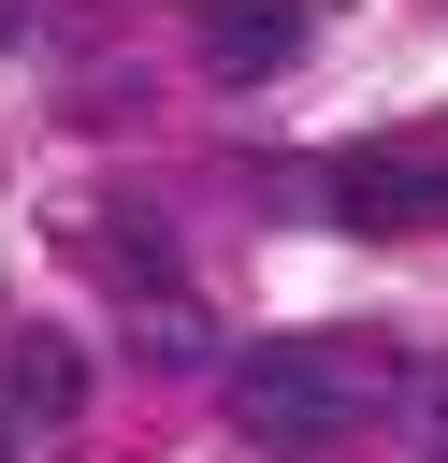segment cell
<instances>
[{"label": "cell", "instance_id": "6da1fadb", "mask_svg": "<svg viewBox=\"0 0 448 463\" xmlns=\"http://www.w3.org/2000/svg\"><path fill=\"white\" fill-rule=\"evenodd\" d=\"M376 405H390V362H361V347H332V333H289V347H246V362H231V420H246V449H275V463H332Z\"/></svg>", "mask_w": 448, "mask_h": 463}, {"label": "cell", "instance_id": "7a4b0ae2", "mask_svg": "<svg viewBox=\"0 0 448 463\" xmlns=\"http://www.w3.org/2000/svg\"><path fill=\"white\" fill-rule=\"evenodd\" d=\"M318 203H332V232H448V145H361V159H332L318 174Z\"/></svg>", "mask_w": 448, "mask_h": 463}, {"label": "cell", "instance_id": "3957f363", "mask_svg": "<svg viewBox=\"0 0 448 463\" xmlns=\"http://www.w3.org/2000/svg\"><path fill=\"white\" fill-rule=\"evenodd\" d=\"M303 58V0H202V72L217 87H260Z\"/></svg>", "mask_w": 448, "mask_h": 463}, {"label": "cell", "instance_id": "277c9868", "mask_svg": "<svg viewBox=\"0 0 448 463\" xmlns=\"http://www.w3.org/2000/svg\"><path fill=\"white\" fill-rule=\"evenodd\" d=\"M0 405H14V434H72V420H87V347H72V333H14Z\"/></svg>", "mask_w": 448, "mask_h": 463}, {"label": "cell", "instance_id": "5b68a950", "mask_svg": "<svg viewBox=\"0 0 448 463\" xmlns=\"http://www.w3.org/2000/svg\"><path fill=\"white\" fill-rule=\"evenodd\" d=\"M390 420L448 463V347H434V362H390Z\"/></svg>", "mask_w": 448, "mask_h": 463}, {"label": "cell", "instance_id": "8992f818", "mask_svg": "<svg viewBox=\"0 0 448 463\" xmlns=\"http://www.w3.org/2000/svg\"><path fill=\"white\" fill-rule=\"evenodd\" d=\"M0 449H14V405H0Z\"/></svg>", "mask_w": 448, "mask_h": 463}, {"label": "cell", "instance_id": "52a82bcc", "mask_svg": "<svg viewBox=\"0 0 448 463\" xmlns=\"http://www.w3.org/2000/svg\"><path fill=\"white\" fill-rule=\"evenodd\" d=\"M0 29H14V0H0Z\"/></svg>", "mask_w": 448, "mask_h": 463}]
</instances>
